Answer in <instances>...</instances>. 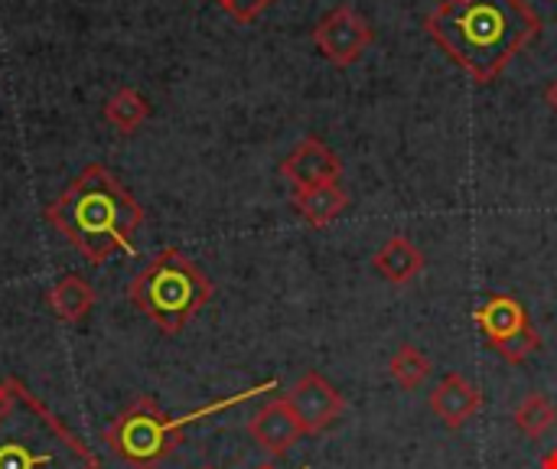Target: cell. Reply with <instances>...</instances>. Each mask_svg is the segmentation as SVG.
<instances>
[{"instance_id": "11", "label": "cell", "mask_w": 557, "mask_h": 469, "mask_svg": "<svg viewBox=\"0 0 557 469\" xmlns=\"http://www.w3.org/2000/svg\"><path fill=\"white\" fill-rule=\"evenodd\" d=\"M290 202L310 229H326L349 209V193L339 183H320V186L294 189Z\"/></svg>"}, {"instance_id": "3", "label": "cell", "mask_w": 557, "mask_h": 469, "mask_svg": "<svg viewBox=\"0 0 557 469\" xmlns=\"http://www.w3.org/2000/svg\"><path fill=\"white\" fill-rule=\"evenodd\" d=\"M0 469H98V457L20 379H0Z\"/></svg>"}, {"instance_id": "9", "label": "cell", "mask_w": 557, "mask_h": 469, "mask_svg": "<svg viewBox=\"0 0 557 469\" xmlns=\"http://www.w3.org/2000/svg\"><path fill=\"white\" fill-rule=\"evenodd\" d=\"M248 434L268 457H284L304 437V428L290 405L284 398H274L255 411V418L248 421Z\"/></svg>"}, {"instance_id": "18", "label": "cell", "mask_w": 557, "mask_h": 469, "mask_svg": "<svg viewBox=\"0 0 557 469\" xmlns=\"http://www.w3.org/2000/svg\"><path fill=\"white\" fill-rule=\"evenodd\" d=\"M490 349H493L496 356H503L506 362L522 366L525 359H532V356L542 349V333L529 323L525 330H519L516 336H509V340H503V343H493Z\"/></svg>"}, {"instance_id": "19", "label": "cell", "mask_w": 557, "mask_h": 469, "mask_svg": "<svg viewBox=\"0 0 557 469\" xmlns=\"http://www.w3.org/2000/svg\"><path fill=\"white\" fill-rule=\"evenodd\" d=\"M271 3H274V0H219V7H222L232 20H238V23H255Z\"/></svg>"}, {"instance_id": "12", "label": "cell", "mask_w": 557, "mask_h": 469, "mask_svg": "<svg viewBox=\"0 0 557 469\" xmlns=\"http://www.w3.org/2000/svg\"><path fill=\"white\" fill-rule=\"evenodd\" d=\"M375 274H382L388 284L405 287L424 271V251L408 235H392L372 258Z\"/></svg>"}, {"instance_id": "10", "label": "cell", "mask_w": 557, "mask_h": 469, "mask_svg": "<svg viewBox=\"0 0 557 469\" xmlns=\"http://www.w3.org/2000/svg\"><path fill=\"white\" fill-rule=\"evenodd\" d=\"M480 408H483V392L463 372H447L431 392V411L450 431L467 428L480 415Z\"/></svg>"}, {"instance_id": "13", "label": "cell", "mask_w": 557, "mask_h": 469, "mask_svg": "<svg viewBox=\"0 0 557 469\" xmlns=\"http://www.w3.org/2000/svg\"><path fill=\"white\" fill-rule=\"evenodd\" d=\"M473 320H476V326L483 330L486 346L503 343V340H509V336H516L519 330H525V326H529V313H525V307H522L516 297H509V294H490V297H486V304H483V307H476Z\"/></svg>"}, {"instance_id": "4", "label": "cell", "mask_w": 557, "mask_h": 469, "mask_svg": "<svg viewBox=\"0 0 557 469\" xmlns=\"http://www.w3.org/2000/svg\"><path fill=\"white\" fill-rule=\"evenodd\" d=\"M277 388V379H268L248 392H238L232 398H222V402H212L206 408H196L183 418H173L166 415L153 398L140 395L134 398L114 421L111 428L104 431V444L108 451L124 464L127 469H157L180 444H183V431L209 415H219V411H228L235 405H245L264 392H274Z\"/></svg>"}, {"instance_id": "21", "label": "cell", "mask_w": 557, "mask_h": 469, "mask_svg": "<svg viewBox=\"0 0 557 469\" xmlns=\"http://www.w3.org/2000/svg\"><path fill=\"white\" fill-rule=\"evenodd\" d=\"M545 101H548V108L557 114V78L548 85V91H545Z\"/></svg>"}, {"instance_id": "7", "label": "cell", "mask_w": 557, "mask_h": 469, "mask_svg": "<svg viewBox=\"0 0 557 469\" xmlns=\"http://www.w3.org/2000/svg\"><path fill=\"white\" fill-rule=\"evenodd\" d=\"M284 402L290 405V411L297 415L304 434H323L326 428H333L343 411H346V398L336 392V385L330 379H323L320 372H304L297 379V385L284 395Z\"/></svg>"}, {"instance_id": "16", "label": "cell", "mask_w": 557, "mask_h": 469, "mask_svg": "<svg viewBox=\"0 0 557 469\" xmlns=\"http://www.w3.org/2000/svg\"><path fill=\"white\" fill-rule=\"evenodd\" d=\"M147 118H150V101H147L137 88H117V91L104 101V121H108L117 134H134Z\"/></svg>"}, {"instance_id": "5", "label": "cell", "mask_w": 557, "mask_h": 469, "mask_svg": "<svg viewBox=\"0 0 557 469\" xmlns=\"http://www.w3.org/2000/svg\"><path fill=\"white\" fill-rule=\"evenodd\" d=\"M212 294L215 284L180 248H163L153 255V261L127 287L131 304L166 336L183 333Z\"/></svg>"}, {"instance_id": "1", "label": "cell", "mask_w": 557, "mask_h": 469, "mask_svg": "<svg viewBox=\"0 0 557 469\" xmlns=\"http://www.w3.org/2000/svg\"><path fill=\"white\" fill-rule=\"evenodd\" d=\"M542 26L529 0H444L424 20L428 36L476 85H493L512 59L542 36Z\"/></svg>"}, {"instance_id": "2", "label": "cell", "mask_w": 557, "mask_h": 469, "mask_svg": "<svg viewBox=\"0 0 557 469\" xmlns=\"http://www.w3.org/2000/svg\"><path fill=\"white\" fill-rule=\"evenodd\" d=\"M42 219L91 264L111 255H134V235L144 225V206L101 163H88L46 209Z\"/></svg>"}, {"instance_id": "22", "label": "cell", "mask_w": 557, "mask_h": 469, "mask_svg": "<svg viewBox=\"0 0 557 469\" xmlns=\"http://www.w3.org/2000/svg\"><path fill=\"white\" fill-rule=\"evenodd\" d=\"M258 469H274V467H271V464H264V467H258Z\"/></svg>"}, {"instance_id": "23", "label": "cell", "mask_w": 557, "mask_h": 469, "mask_svg": "<svg viewBox=\"0 0 557 469\" xmlns=\"http://www.w3.org/2000/svg\"><path fill=\"white\" fill-rule=\"evenodd\" d=\"M454 3H463V0H454Z\"/></svg>"}, {"instance_id": "20", "label": "cell", "mask_w": 557, "mask_h": 469, "mask_svg": "<svg viewBox=\"0 0 557 469\" xmlns=\"http://www.w3.org/2000/svg\"><path fill=\"white\" fill-rule=\"evenodd\" d=\"M539 469H557V447H552V451H548V454L542 457Z\"/></svg>"}, {"instance_id": "17", "label": "cell", "mask_w": 557, "mask_h": 469, "mask_svg": "<svg viewBox=\"0 0 557 469\" xmlns=\"http://www.w3.org/2000/svg\"><path fill=\"white\" fill-rule=\"evenodd\" d=\"M431 369H434L431 356H428V353H421L414 343H401V346L392 353V359H388V372H392L395 385H401L405 392L421 388V385L428 382Z\"/></svg>"}, {"instance_id": "15", "label": "cell", "mask_w": 557, "mask_h": 469, "mask_svg": "<svg viewBox=\"0 0 557 469\" xmlns=\"http://www.w3.org/2000/svg\"><path fill=\"white\" fill-rule=\"evenodd\" d=\"M512 424L519 428V434L522 437H529V441H542L552 428L557 424V408L555 402L548 398V395H542V392H529L519 405H516V411H512Z\"/></svg>"}, {"instance_id": "14", "label": "cell", "mask_w": 557, "mask_h": 469, "mask_svg": "<svg viewBox=\"0 0 557 469\" xmlns=\"http://www.w3.org/2000/svg\"><path fill=\"white\" fill-rule=\"evenodd\" d=\"M46 307L59 323H82L91 307H95V287L78 277V274H62L49 291H46Z\"/></svg>"}, {"instance_id": "6", "label": "cell", "mask_w": 557, "mask_h": 469, "mask_svg": "<svg viewBox=\"0 0 557 469\" xmlns=\"http://www.w3.org/2000/svg\"><path fill=\"white\" fill-rule=\"evenodd\" d=\"M313 42L323 52V59H330L339 69L356 65L366 49L375 42V29L369 26V20L352 10V7H336L333 13H326L317 26H313Z\"/></svg>"}, {"instance_id": "8", "label": "cell", "mask_w": 557, "mask_h": 469, "mask_svg": "<svg viewBox=\"0 0 557 469\" xmlns=\"http://www.w3.org/2000/svg\"><path fill=\"white\" fill-rule=\"evenodd\" d=\"M281 176L294 189L320 186V183H339L343 176V160L339 153L323 144L320 137H304L284 160H281Z\"/></svg>"}]
</instances>
